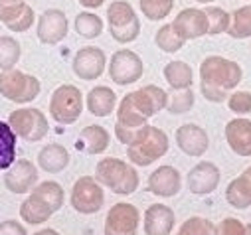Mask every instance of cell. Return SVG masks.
<instances>
[{"label": "cell", "instance_id": "11", "mask_svg": "<svg viewBox=\"0 0 251 235\" xmlns=\"http://www.w3.org/2000/svg\"><path fill=\"white\" fill-rule=\"evenodd\" d=\"M222 178V172L214 162H198L190 172H188V190H190L194 196H208L212 194Z\"/></svg>", "mask_w": 251, "mask_h": 235}, {"label": "cell", "instance_id": "21", "mask_svg": "<svg viewBox=\"0 0 251 235\" xmlns=\"http://www.w3.org/2000/svg\"><path fill=\"white\" fill-rule=\"evenodd\" d=\"M226 200L235 210L251 208V178L243 172L233 178L226 188Z\"/></svg>", "mask_w": 251, "mask_h": 235}, {"label": "cell", "instance_id": "4", "mask_svg": "<svg viewBox=\"0 0 251 235\" xmlns=\"http://www.w3.org/2000/svg\"><path fill=\"white\" fill-rule=\"evenodd\" d=\"M83 111V93L75 85H61L51 93L50 115L59 125L75 123Z\"/></svg>", "mask_w": 251, "mask_h": 235}, {"label": "cell", "instance_id": "36", "mask_svg": "<svg viewBox=\"0 0 251 235\" xmlns=\"http://www.w3.org/2000/svg\"><path fill=\"white\" fill-rule=\"evenodd\" d=\"M206 14H208V22H210V28H208V34L210 36H218V34L227 32V28L231 24V16L224 8L208 6L206 8Z\"/></svg>", "mask_w": 251, "mask_h": 235}, {"label": "cell", "instance_id": "44", "mask_svg": "<svg viewBox=\"0 0 251 235\" xmlns=\"http://www.w3.org/2000/svg\"><path fill=\"white\" fill-rule=\"evenodd\" d=\"M34 235H59L55 229H40V231H36Z\"/></svg>", "mask_w": 251, "mask_h": 235}, {"label": "cell", "instance_id": "7", "mask_svg": "<svg viewBox=\"0 0 251 235\" xmlns=\"http://www.w3.org/2000/svg\"><path fill=\"white\" fill-rule=\"evenodd\" d=\"M72 208L79 213L91 215L97 213L105 204L103 186L95 180V176H81L72 188Z\"/></svg>", "mask_w": 251, "mask_h": 235}, {"label": "cell", "instance_id": "27", "mask_svg": "<svg viewBox=\"0 0 251 235\" xmlns=\"http://www.w3.org/2000/svg\"><path fill=\"white\" fill-rule=\"evenodd\" d=\"M139 16L135 14V8L125 2V0H115L107 8V20H109V28H125L137 20Z\"/></svg>", "mask_w": 251, "mask_h": 235}, {"label": "cell", "instance_id": "29", "mask_svg": "<svg viewBox=\"0 0 251 235\" xmlns=\"http://www.w3.org/2000/svg\"><path fill=\"white\" fill-rule=\"evenodd\" d=\"M32 192H34L36 196H40V198L53 210V213H55L57 210H61V206H64L66 194H64V188H61L57 182H51V180L40 182V184H36V188H34Z\"/></svg>", "mask_w": 251, "mask_h": 235}, {"label": "cell", "instance_id": "32", "mask_svg": "<svg viewBox=\"0 0 251 235\" xmlns=\"http://www.w3.org/2000/svg\"><path fill=\"white\" fill-rule=\"evenodd\" d=\"M154 42H156V46H158L162 51H166V53H176V51L182 49L184 44H186V40H182V38L178 36V32L174 30L172 24H164V26L156 32Z\"/></svg>", "mask_w": 251, "mask_h": 235}, {"label": "cell", "instance_id": "15", "mask_svg": "<svg viewBox=\"0 0 251 235\" xmlns=\"http://www.w3.org/2000/svg\"><path fill=\"white\" fill-rule=\"evenodd\" d=\"M176 144L184 154L192 156V158H200V156L206 154V150L210 146V139H208V133L202 127H198L194 123H188V125L178 127Z\"/></svg>", "mask_w": 251, "mask_h": 235}, {"label": "cell", "instance_id": "16", "mask_svg": "<svg viewBox=\"0 0 251 235\" xmlns=\"http://www.w3.org/2000/svg\"><path fill=\"white\" fill-rule=\"evenodd\" d=\"M182 188V176L174 166H160L149 176V192L160 198H172Z\"/></svg>", "mask_w": 251, "mask_h": 235}, {"label": "cell", "instance_id": "2", "mask_svg": "<svg viewBox=\"0 0 251 235\" xmlns=\"http://www.w3.org/2000/svg\"><path fill=\"white\" fill-rule=\"evenodd\" d=\"M241 77H243L241 68L235 62L226 60L222 55H210L200 66V83L210 87L231 91L239 85Z\"/></svg>", "mask_w": 251, "mask_h": 235}, {"label": "cell", "instance_id": "8", "mask_svg": "<svg viewBox=\"0 0 251 235\" xmlns=\"http://www.w3.org/2000/svg\"><path fill=\"white\" fill-rule=\"evenodd\" d=\"M143 60L141 55L131 49H119L111 55L109 62V77L117 85H131L143 77Z\"/></svg>", "mask_w": 251, "mask_h": 235}, {"label": "cell", "instance_id": "38", "mask_svg": "<svg viewBox=\"0 0 251 235\" xmlns=\"http://www.w3.org/2000/svg\"><path fill=\"white\" fill-rule=\"evenodd\" d=\"M218 235H251V223H243L235 217H226L216 225Z\"/></svg>", "mask_w": 251, "mask_h": 235}, {"label": "cell", "instance_id": "37", "mask_svg": "<svg viewBox=\"0 0 251 235\" xmlns=\"http://www.w3.org/2000/svg\"><path fill=\"white\" fill-rule=\"evenodd\" d=\"M151 131V125H145V127H139V129H129V127H123V125H115V135L119 139V142L127 144V146H135L139 144Z\"/></svg>", "mask_w": 251, "mask_h": 235}, {"label": "cell", "instance_id": "45", "mask_svg": "<svg viewBox=\"0 0 251 235\" xmlns=\"http://www.w3.org/2000/svg\"><path fill=\"white\" fill-rule=\"evenodd\" d=\"M0 2H4V4H14V2H22V0H0Z\"/></svg>", "mask_w": 251, "mask_h": 235}, {"label": "cell", "instance_id": "34", "mask_svg": "<svg viewBox=\"0 0 251 235\" xmlns=\"http://www.w3.org/2000/svg\"><path fill=\"white\" fill-rule=\"evenodd\" d=\"M139 4H141V12L151 22H156V20H164L172 12L174 0H139Z\"/></svg>", "mask_w": 251, "mask_h": 235}, {"label": "cell", "instance_id": "26", "mask_svg": "<svg viewBox=\"0 0 251 235\" xmlns=\"http://www.w3.org/2000/svg\"><path fill=\"white\" fill-rule=\"evenodd\" d=\"M16 133L8 123L0 121V170H8L16 158Z\"/></svg>", "mask_w": 251, "mask_h": 235}, {"label": "cell", "instance_id": "28", "mask_svg": "<svg viewBox=\"0 0 251 235\" xmlns=\"http://www.w3.org/2000/svg\"><path fill=\"white\" fill-rule=\"evenodd\" d=\"M20 42L14 40L12 36H0V71L14 70L16 64L20 62Z\"/></svg>", "mask_w": 251, "mask_h": 235}, {"label": "cell", "instance_id": "5", "mask_svg": "<svg viewBox=\"0 0 251 235\" xmlns=\"http://www.w3.org/2000/svg\"><path fill=\"white\" fill-rule=\"evenodd\" d=\"M8 125L12 127V131L16 133V137L24 139L26 142H38L50 131L46 115L40 109H34V107H30V109H18V111L10 113Z\"/></svg>", "mask_w": 251, "mask_h": 235}, {"label": "cell", "instance_id": "46", "mask_svg": "<svg viewBox=\"0 0 251 235\" xmlns=\"http://www.w3.org/2000/svg\"><path fill=\"white\" fill-rule=\"evenodd\" d=\"M196 2H202V4H208V2H214V0H196Z\"/></svg>", "mask_w": 251, "mask_h": 235}, {"label": "cell", "instance_id": "47", "mask_svg": "<svg viewBox=\"0 0 251 235\" xmlns=\"http://www.w3.org/2000/svg\"><path fill=\"white\" fill-rule=\"evenodd\" d=\"M245 174H247V176H249V178H251V166H249V168L245 170Z\"/></svg>", "mask_w": 251, "mask_h": 235}, {"label": "cell", "instance_id": "33", "mask_svg": "<svg viewBox=\"0 0 251 235\" xmlns=\"http://www.w3.org/2000/svg\"><path fill=\"white\" fill-rule=\"evenodd\" d=\"M176 235H218V229H216L214 221L194 215V217H188L180 225Z\"/></svg>", "mask_w": 251, "mask_h": 235}, {"label": "cell", "instance_id": "1", "mask_svg": "<svg viewBox=\"0 0 251 235\" xmlns=\"http://www.w3.org/2000/svg\"><path fill=\"white\" fill-rule=\"evenodd\" d=\"M95 180L119 196H131L141 184L135 166L119 158H103L95 168Z\"/></svg>", "mask_w": 251, "mask_h": 235}, {"label": "cell", "instance_id": "20", "mask_svg": "<svg viewBox=\"0 0 251 235\" xmlns=\"http://www.w3.org/2000/svg\"><path fill=\"white\" fill-rule=\"evenodd\" d=\"M70 164V152L61 144H46L38 154V166L48 174H57Z\"/></svg>", "mask_w": 251, "mask_h": 235}, {"label": "cell", "instance_id": "23", "mask_svg": "<svg viewBox=\"0 0 251 235\" xmlns=\"http://www.w3.org/2000/svg\"><path fill=\"white\" fill-rule=\"evenodd\" d=\"M51 215H53V210L34 192H30V196L20 206V217L30 225H40L48 221Z\"/></svg>", "mask_w": 251, "mask_h": 235}, {"label": "cell", "instance_id": "10", "mask_svg": "<svg viewBox=\"0 0 251 235\" xmlns=\"http://www.w3.org/2000/svg\"><path fill=\"white\" fill-rule=\"evenodd\" d=\"M107 66V55L101 47H81L75 55H74V62H72V70L74 73L83 79V81H93L99 79L105 71Z\"/></svg>", "mask_w": 251, "mask_h": 235}, {"label": "cell", "instance_id": "18", "mask_svg": "<svg viewBox=\"0 0 251 235\" xmlns=\"http://www.w3.org/2000/svg\"><path fill=\"white\" fill-rule=\"evenodd\" d=\"M36 14L30 4L14 2V4H4L0 2V22H2L10 32H26L34 24Z\"/></svg>", "mask_w": 251, "mask_h": 235}, {"label": "cell", "instance_id": "24", "mask_svg": "<svg viewBox=\"0 0 251 235\" xmlns=\"http://www.w3.org/2000/svg\"><path fill=\"white\" fill-rule=\"evenodd\" d=\"M79 142H81V148L87 154H101V152H105L109 148L111 137H109L105 127L89 125L79 133Z\"/></svg>", "mask_w": 251, "mask_h": 235}, {"label": "cell", "instance_id": "12", "mask_svg": "<svg viewBox=\"0 0 251 235\" xmlns=\"http://www.w3.org/2000/svg\"><path fill=\"white\" fill-rule=\"evenodd\" d=\"M68 30H70V22L61 10L50 8L38 18V40L46 46L59 44L68 36Z\"/></svg>", "mask_w": 251, "mask_h": 235}, {"label": "cell", "instance_id": "42", "mask_svg": "<svg viewBox=\"0 0 251 235\" xmlns=\"http://www.w3.org/2000/svg\"><path fill=\"white\" fill-rule=\"evenodd\" d=\"M0 235H28V231L20 221L6 219L0 223Z\"/></svg>", "mask_w": 251, "mask_h": 235}, {"label": "cell", "instance_id": "25", "mask_svg": "<svg viewBox=\"0 0 251 235\" xmlns=\"http://www.w3.org/2000/svg\"><path fill=\"white\" fill-rule=\"evenodd\" d=\"M162 73L172 91L190 89L194 83V71L186 62H170V64H166Z\"/></svg>", "mask_w": 251, "mask_h": 235}, {"label": "cell", "instance_id": "3", "mask_svg": "<svg viewBox=\"0 0 251 235\" xmlns=\"http://www.w3.org/2000/svg\"><path fill=\"white\" fill-rule=\"evenodd\" d=\"M40 89H42L40 79L16 68L0 73V95L12 103H18V105L30 103L40 95Z\"/></svg>", "mask_w": 251, "mask_h": 235}, {"label": "cell", "instance_id": "9", "mask_svg": "<svg viewBox=\"0 0 251 235\" xmlns=\"http://www.w3.org/2000/svg\"><path fill=\"white\" fill-rule=\"evenodd\" d=\"M141 213L133 204H115L105 219V235H137Z\"/></svg>", "mask_w": 251, "mask_h": 235}, {"label": "cell", "instance_id": "30", "mask_svg": "<svg viewBox=\"0 0 251 235\" xmlns=\"http://www.w3.org/2000/svg\"><path fill=\"white\" fill-rule=\"evenodd\" d=\"M227 34L235 40L251 38V4L241 6L231 14V24L227 28Z\"/></svg>", "mask_w": 251, "mask_h": 235}, {"label": "cell", "instance_id": "41", "mask_svg": "<svg viewBox=\"0 0 251 235\" xmlns=\"http://www.w3.org/2000/svg\"><path fill=\"white\" fill-rule=\"evenodd\" d=\"M200 93L210 103H224L229 97V91H224V89H218V87H210V85H204V83H200Z\"/></svg>", "mask_w": 251, "mask_h": 235}, {"label": "cell", "instance_id": "14", "mask_svg": "<svg viewBox=\"0 0 251 235\" xmlns=\"http://www.w3.org/2000/svg\"><path fill=\"white\" fill-rule=\"evenodd\" d=\"M174 30L178 32V36L182 40H196L208 34L210 22H208V14L206 10H198V8H184L172 22Z\"/></svg>", "mask_w": 251, "mask_h": 235}, {"label": "cell", "instance_id": "40", "mask_svg": "<svg viewBox=\"0 0 251 235\" xmlns=\"http://www.w3.org/2000/svg\"><path fill=\"white\" fill-rule=\"evenodd\" d=\"M227 105H229V111H233L235 115H247L251 113V93L235 91L227 97Z\"/></svg>", "mask_w": 251, "mask_h": 235}, {"label": "cell", "instance_id": "22", "mask_svg": "<svg viewBox=\"0 0 251 235\" xmlns=\"http://www.w3.org/2000/svg\"><path fill=\"white\" fill-rule=\"evenodd\" d=\"M115 105H117V95L113 89L105 85L93 87L87 93V111L95 117H109L115 111Z\"/></svg>", "mask_w": 251, "mask_h": 235}, {"label": "cell", "instance_id": "17", "mask_svg": "<svg viewBox=\"0 0 251 235\" xmlns=\"http://www.w3.org/2000/svg\"><path fill=\"white\" fill-rule=\"evenodd\" d=\"M176 223V215L172 212V208L164 206V204H154L149 206V210L145 212L143 217V227H145V235H170Z\"/></svg>", "mask_w": 251, "mask_h": 235}, {"label": "cell", "instance_id": "13", "mask_svg": "<svg viewBox=\"0 0 251 235\" xmlns=\"http://www.w3.org/2000/svg\"><path fill=\"white\" fill-rule=\"evenodd\" d=\"M38 184V168L30 160H16L4 174V186L12 194H28Z\"/></svg>", "mask_w": 251, "mask_h": 235}, {"label": "cell", "instance_id": "6", "mask_svg": "<svg viewBox=\"0 0 251 235\" xmlns=\"http://www.w3.org/2000/svg\"><path fill=\"white\" fill-rule=\"evenodd\" d=\"M168 137L164 131L151 127L149 135L135 146H127V156L135 166H151L152 162H156L158 158H162L168 152Z\"/></svg>", "mask_w": 251, "mask_h": 235}, {"label": "cell", "instance_id": "31", "mask_svg": "<svg viewBox=\"0 0 251 235\" xmlns=\"http://www.w3.org/2000/svg\"><path fill=\"white\" fill-rule=\"evenodd\" d=\"M75 32L81 36V38H87V40H93V38H99L101 32H103V20L93 14V12H81L75 16Z\"/></svg>", "mask_w": 251, "mask_h": 235}, {"label": "cell", "instance_id": "43", "mask_svg": "<svg viewBox=\"0 0 251 235\" xmlns=\"http://www.w3.org/2000/svg\"><path fill=\"white\" fill-rule=\"evenodd\" d=\"M77 2L85 8H99V6H103L105 0H77Z\"/></svg>", "mask_w": 251, "mask_h": 235}, {"label": "cell", "instance_id": "39", "mask_svg": "<svg viewBox=\"0 0 251 235\" xmlns=\"http://www.w3.org/2000/svg\"><path fill=\"white\" fill-rule=\"evenodd\" d=\"M109 32H111V36H113L115 42H119V44H131L141 34V20L137 18L133 24L125 26V28H109Z\"/></svg>", "mask_w": 251, "mask_h": 235}, {"label": "cell", "instance_id": "35", "mask_svg": "<svg viewBox=\"0 0 251 235\" xmlns=\"http://www.w3.org/2000/svg\"><path fill=\"white\" fill-rule=\"evenodd\" d=\"M194 107V91L192 89H180L174 93H168V105L166 111L172 115H184Z\"/></svg>", "mask_w": 251, "mask_h": 235}, {"label": "cell", "instance_id": "19", "mask_svg": "<svg viewBox=\"0 0 251 235\" xmlns=\"http://www.w3.org/2000/svg\"><path fill=\"white\" fill-rule=\"evenodd\" d=\"M226 141L237 156H251V121L233 119L226 125Z\"/></svg>", "mask_w": 251, "mask_h": 235}]
</instances>
